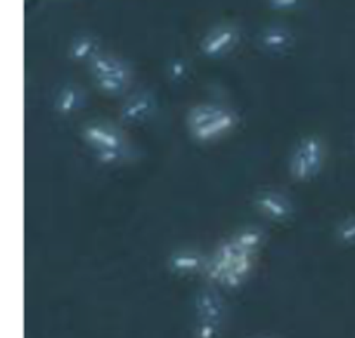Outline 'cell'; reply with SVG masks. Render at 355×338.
Listing matches in <instances>:
<instances>
[{"instance_id":"6da1fadb","label":"cell","mask_w":355,"mask_h":338,"mask_svg":"<svg viewBox=\"0 0 355 338\" xmlns=\"http://www.w3.org/2000/svg\"><path fill=\"white\" fill-rule=\"evenodd\" d=\"M324 163V144L319 137H304L290 158V176L295 180H311L319 176Z\"/></svg>"},{"instance_id":"7a4b0ae2","label":"cell","mask_w":355,"mask_h":338,"mask_svg":"<svg viewBox=\"0 0 355 338\" xmlns=\"http://www.w3.org/2000/svg\"><path fill=\"white\" fill-rule=\"evenodd\" d=\"M82 139L92 151L127 148V139L116 127L101 121H90L82 127Z\"/></svg>"},{"instance_id":"3957f363","label":"cell","mask_w":355,"mask_h":338,"mask_svg":"<svg viewBox=\"0 0 355 338\" xmlns=\"http://www.w3.org/2000/svg\"><path fill=\"white\" fill-rule=\"evenodd\" d=\"M239 31L234 26H218L201 40L200 49L205 58L217 59L231 52L238 45Z\"/></svg>"},{"instance_id":"277c9868","label":"cell","mask_w":355,"mask_h":338,"mask_svg":"<svg viewBox=\"0 0 355 338\" xmlns=\"http://www.w3.org/2000/svg\"><path fill=\"white\" fill-rule=\"evenodd\" d=\"M253 207L266 215L267 219L276 222H284L293 217V203L284 194L276 191H262L253 198Z\"/></svg>"},{"instance_id":"5b68a950","label":"cell","mask_w":355,"mask_h":338,"mask_svg":"<svg viewBox=\"0 0 355 338\" xmlns=\"http://www.w3.org/2000/svg\"><path fill=\"white\" fill-rule=\"evenodd\" d=\"M156 113V99L149 92H137L128 97L120 108V120L125 125L144 124Z\"/></svg>"},{"instance_id":"8992f818","label":"cell","mask_w":355,"mask_h":338,"mask_svg":"<svg viewBox=\"0 0 355 338\" xmlns=\"http://www.w3.org/2000/svg\"><path fill=\"white\" fill-rule=\"evenodd\" d=\"M238 115L236 111L227 110L225 108L218 117H215L214 120H210L208 124H205L203 127L196 128V130L191 132V137L198 142H211L215 139L222 137V135L229 134L232 128L238 125Z\"/></svg>"},{"instance_id":"52a82bcc","label":"cell","mask_w":355,"mask_h":338,"mask_svg":"<svg viewBox=\"0 0 355 338\" xmlns=\"http://www.w3.org/2000/svg\"><path fill=\"white\" fill-rule=\"evenodd\" d=\"M208 257L198 250H177L166 260V266L172 273L187 276V274L203 273Z\"/></svg>"},{"instance_id":"ba28073f","label":"cell","mask_w":355,"mask_h":338,"mask_svg":"<svg viewBox=\"0 0 355 338\" xmlns=\"http://www.w3.org/2000/svg\"><path fill=\"white\" fill-rule=\"evenodd\" d=\"M90 73H92V78L97 76H116V78H125L132 80V69L121 59L114 58V56L107 54H97L92 61L89 62Z\"/></svg>"},{"instance_id":"9c48e42d","label":"cell","mask_w":355,"mask_h":338,"mask_svg":"<svg viewBox=\"0 0 355 338\" xmlns=\"http://www.w3.org/2000/svg\"><path fill=\"white\" fill-rule=\"evenodd\" d=\"M194 309H196L198 319H214V321H224L225 305L224 301L217 291L205 288L196 295L194 301Z\"/></svg>"},{"instance_id":"30bf717a","label":"cell","mask_w":355,"mask_h":338,"mask_svg":"<svg viewBox=\"0 0 355 338\" xmlns=\"http://www.w3.org/2000/svg\"><path fill=\"white\" fill-rule=\"evenodd\" d=\"M293 33L284 26H269L259 35V44L270 54H281L290 51L293 45Z\"/></svg>"},{"instance_id":"8fae6325","label":"cell","mask_w":355,"mask_h":338,"mask_svg":"<svg viewBox=\"0 0 355 338\" xmlns=\"http://www.w3.org/2000/svg\"><path fill=\"white\" fill-rule=\"evenodd\" d=\"M83 104H85V92L78 85L69 83L55 94L54 110L61 117H69V115L82 110Z\"/></svg>"},{"instance_id":"7c38bea8","label":"cell","mask_w":355,"mask_h":338,"mask_svg":"<svg viewBox=\"0 0 355 338\" xmlns=\"http://www.w3.org/2000/svg\"><path fill=\"white\" fill-rule=\"evenodd\" d=\"M99 54V42L94 35H78L69 44V59L73 62H90Z\"/></svg>"},{"instance_id":"4fadbf2b","label":"cell","mask_w":355,"mask_h":338,"mask_svg":"<svg viewBox=\"0 0 355 338\" xmlns=\"http://www.w3.org/2000/svg\"><path fill=\"white\" fill-rule=\"evenodd\" d=\"M224 110L225 106H220V104H214V103H203L194 106L193 110H189V113H187V120H186L187 127H189V132L203 127L205 124L214 120V118L218 117Z\"/></svg>"},{"instance_id":"5bb4252c","label":"cell","mask_w":355,"mask_h":338,"mask_svg":"<svg viewBox=\"0 0 355 338\" xmlns=\"http://www.w3.org/2000/svg\"><path fill=\"white\" fill-rule=\"evenodd\" d=\"M252 267H253V255L238 260V262L232 264V266L229 267L227 274H225V278L222 280L220 285L225 288H239L246 281L248 274L252 273Z\"/></svg>"},{"instance_id":"9a60e30c","label":"cell","mask_w":355,"mask_h":338,"mask_svg":"<svg viewBox=\"0 0 355 338\" xmlns=\"http://www.w3.org/2000/svg\"><path fill=\"white\" fill-rule=\"evenodd\" d=\"M232 239H234L243 250H246V252L255 255L257 250H259L260 246H262V243L266 242V233L260 228H245L241 229V231L236 233V235L232 236Z\"/></svg>"},{"instance_id":"2e32d148","label":"cell","mask_w":355,"mask_h":338,"mask_svg":"<svg viewBox=\"0 0 355 338\" xmlns=\"http://www.w3.org/2000/svg\"><path fill=\"white\" fill-rule=\"evenodd\" d=\"M92 80L96 89L106 96H121L130 87V80L116 78V76H97Z\"/></svg>"},{"instance_id":"e0dca14e","label":"cell","mask_w":355,"mask_h":338,"mask_svg":"<svg viewBox=\"0 0 355 338\" xmlns=\"http://www.w3.org/2000/svg\"><path fill=\"white\" fill-rule=\"evenodd\" d=\"M214 253L217 257H220L222 260H225L227 264H231V266H232V264L238 262V260L245 259V257H252L253 255V253L243 250L241 246H239L238 243H236L232 238L227 239V242L220 243V245L217 246V250H215Z\"/></svg>"},{"instance_id":"ac0fdd59","label":"cell","mask_w":355,"mask_h":338,"mask_svg":"<svg viewBox=\"0 0 355 338\" xmlns=\"http://www.w3.org/2000/svg\"><path fill=\"white\" fill-rule=\"evenodd\" d=\"M222 321L214 319H198L194 326V338H220Z\"/></svg>"},{"instance_id":"d6986e66","label":"cell","mask_w":355,"mask_h":338,"mask_svg":"<svg viewBox=\"0 0 355 338\" xmlns=\"http://www.w3.org/2000/svg\"><path fill=\"white\" fill-rule=\"evenodd\" d=\"M128 156V148H118V149H103V151H96V160L103 165H118V163L125 162Z\"/></svg>"},{"instance_id":"ffe728a7","label":"cell","mask_w":355,"mask_h":338,"mask_svg":"<svg viewBox=\"0 0 355 338\" xmlns=\"http://www.w3.org/2000/svg\"><path fill=\"white\" fill-rule=\"evenodd\" d=\"M336 238L342 245L355 246V217L347 219L336 229Z\"/></svg>"},{"instance_id":"44dd1931","label":"cell","mask_w":355,"mask_h":338,"mask_svg":"<svg viewBox=\"0 0 355 338\" xmlns=\"http://www.w3.org/2000/svg\"><path fill=\"white\" fill-rule=\"evenodd\" d=\"M187 75V62L184 59H173L168 62V76L173 82H180Z\"/></svg>"},{"instance_id":"7402d4cb","label":"cell","mask_w":355,"mask_h":338,"mask_svg":"<svg viewBox=\"0 0 355 338\" xmlns=\"http://www.w3.org/2000/svg\"><path fill=\"white\" fill-rule=\"evenodd\" d=\"M272 10H293L302 6V0H267Z\"/></svg>"}]
</instances>
